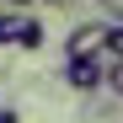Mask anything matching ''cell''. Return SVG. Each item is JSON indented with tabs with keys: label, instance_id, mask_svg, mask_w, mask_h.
Returning a JSON list of instances; mask_svg holds the SVG:
<instances>
[{
	"label": "cell",
	"instance_id": "1",
	"mask_svg": "<svg viewBox=\"0 0 123 123\" xmlns=\"http://www.w3.org/2000/svg\"><path fill=\"white\" fill-rule=\"evenodd\" d=\"M107 48V22H75L64 37V59H102Z\"/></svg>",
	"mask_w": 123,
	"mask_h": 123
},
{
	"label": "cell",
	"instance_id": "2",
	"mask_svg": "<svg viewBox=\"0 0 123 123\" xmlns=\"http://www.w3.org/2000/svg\"><path fill=\"white\" fill-rule=\"evenodd\" d=\"M102 80H107V59H64V86L70 91L91 96Z\"/></svg>",
	"mask_w": 123,
	"mask_h": 123
},
{
	"label": "cell",
	"instance_id": "3",
	"mask_svg": "<svg viewBox=\"0 0 123 123\" xmlns=\"http://www.w3.org/2000/svg\"><path fill=\"white\" fill-rule=\"evenodd\" d=\"M43 22H37V16H22V22H16V48H43Z\"/></svg>",
	"mask_w": 123,
	"mask_h": 123
},
{
	"label": "cell",
	"instance_id": "4",
	"mask_svg": "<svg viewBox=\"0 0 123 123\" xmlns=\"http://www.w3.org/2000/svg\"><path fill=\"white\" fill-rule=\"evenodd\" d=\"M102 59H107V64H118V59H123V11L107 22V48H102Z\"/></svg>",
	"mask_w": 123,
	"mask_h": 123
},
{
	"label": "cell",
	"instance_id": "5",
	"mask_svg": "<svg viewBox=\"0 0 123 123\" xmlns=\"http://www.w3.org/2000/svg\"><path fill=\"white\" fill-rule=\"evenodd\" d=\"M16 22L22 11H0V48H16Z\"/></svg>",
	"mask_w": 123,
	"mask_h": 123
},
{
	"label": "cell",
	"instance_id": "6",
	"mask_svg": "<svg viewBox=\"0 0 123 123\" xmlns=\"http://www.w3.org/2000/svg\"><path fill=\"white\" fill-rule=\"evenodd\" d=\"M102 86H107L112 96H123V59H118V64H107V80H102Z\"/></svg>",
	"mask_w": 123,
	"mask_h": 123
},
{
	"label": "cell",
	"instance_id": "7",
	"mask_svg": "<svg viewBox=\"0 0 123 123\" xmlns=\"http://www.w3.org/2000/svg\"><path fill=\"white\" fill-rule=\"evenodd\" d=\"M0 123H22V112H16V107H0Z\"/></svg>",
	"mask_w": 123,
	"mask_h": 123
},
{
	"label": "cell",
	"instance_id": "8",
	"mask_svg": "<svg viewBox=\"0 0 123 123\" xmlns=\"http://www.w3.org/2000/svg\"><path fill=\"white\" fill-rule=\"evenodd\" d=\"M96 6H107V11H123V0H96Z\"/></svg>",
	"mask_w": 123,
	"mask_h": 123
},
{
	"label": "cell",
	"instance_id": "9",
	"mask_svg": "<svg viewBox=\"0 0 123 123\" xmlns=\"http://www.w3.org/2000/svg\"><path fill=\"white\" fill-rule=\"evenodd\" d=\"M43 6H54V11H64V6H70V0H43Z\"/></svg>",
	"mask_w": 123,
	"mask_h": 123
},
{
	"label": "cell",
	"instance_id": "10",
	"mask_svg": "<svg viewBox=\"0 0 123 123\" xmlns=\"http://www.w3.org/2000/svg\"><path fill=\"white\" fill-rule=\"evenodd\" d=\"M11 6H16V11H27V6H32V0H11Z\"/></svg>",
	"mask_w": 123,
	"mask_h": 123
}]
</instances>
